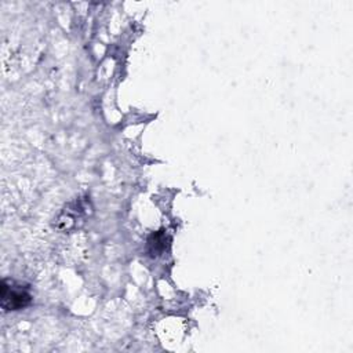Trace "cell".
Here are the masks:
<instances>
[{
  "label": "cell",
  "instance_id": "1",
  "mask_svg": "<svg viewBox=\"0 0 353 353\" xmlns=\"http://www.w3.org/2000/svg\"><path fill=\"white\" fill-rule=\"evenodd\" d=\"M0 299L4 310H21L32 302V295L26 287L11 280H3L0 287Z\"/></svg>",
  "mask_w": 353,
  "mask_h": 353
}]
</instances>
